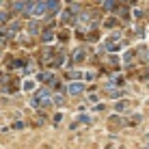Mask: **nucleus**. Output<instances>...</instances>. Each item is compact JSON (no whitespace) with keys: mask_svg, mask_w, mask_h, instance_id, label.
Wrapping results in <instances>:
<instances>
[{"mask_svg":"<svg viewBox=\"0 0 149 149\" xmlns=\"http://www.w3.org/2000/svg\"><path fill=\"white\" fill-rule=\"evenodd\" d=\"M43 39H45V41L52 39V30H45V33H43Z\"/></svg>","mask_w":149,"mask_h":149,"instance_id":"nucleus-7","label":"nucleus"},{"mask_svg":"<svg viewBox=\"0 0 149 149\" xmlns=\"http://www.w3.org/2000/svg\"><path fill=\"white\" fill-rule=\"evenodd\" d=\"M28 33H30V35H37V33H39V24H37V22H30V24H28Z\"/></svg>","mask_w":149,"mask_h":149,"instance_id":"nucleus-4","label":"nucleus"},{"mask_svg":"<svg viewBox=\"0 0 149 149\" xmlns=\"http://www.w3.org/2000/svg\"><path fill=\"white\" fill-rule=\"evenodd\" d=\"M82 91H84V84H80V82H74V84L67 86V93L69 95H78V93H82Z\"/></svg>","mask_w":149,"mask_h":149,"instance_id":"nucleus-2","label":"nucleus"},{"mask_svg":"<svg viewBox=\"0 0 149 149\" xmlns=\"http://www.w3.org/2000/svg\"><path fill=\"white\" fill-rule=\"evenodd\" d=\"M84 56H86V52L80 48V50H76V54H74V61H76V63H80V61L84 58Z\"/></svg>","mask_w":149,"mask_h":149,"instance_id":"nucleus-3","label":"nucleus"},{"mask_svg":"<svg viewBox=\"0 0 149 149\" xmlns=\"http://www.w3.org/2000/svg\"><path fill=\"white\" fill-rule=\"evenodd\" d=\"M39 80H43V82H52V80H54V76H52V74H39Z\"/></svg>","mask_w":149,"mask_h":149,"instance_id":"nucleus-5","label":"nucleus"},{"mask_svg":"<svg viewBox=\"0 0 149 149\" xmlns=\"http://www.w3.org/2000/svg\"><path fill=\"white\" fill-rule=\"evenodd\" d=\"M48 97H50V91L48 89H41L37 95H35V100H33V106H39L41 102H48Z\"/></svg>","mask_w":149,"mask_h":149,"instance_id":"nucleus-1","label":"nucleus"},{"mask_svg":"<svg viewBox=\"0 0 149 149\" xmlns=\"http://www.w3.org/2000/svg\"><path fill=\"white\" fill-rule=\"evenodd\" d=\"M19 30V22H13V24H9V33H17Z\"/></svg>","mask_w":149,"mask_h":149,"instance_id":"nucleus-6","label":"nucleus"}]
</instances>
